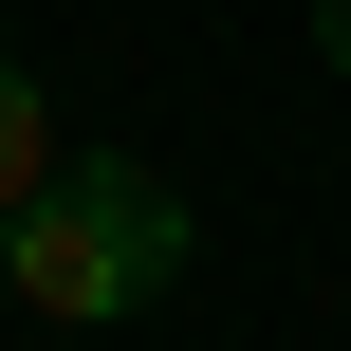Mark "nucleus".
Wrapping results in <instances>:
<instances>
[{"label": "nucleus", "mask_w": 351, "mask_h": 351, "mask_svg": "<svg viewBox=\"0 0 351 351\" xmlns=\"http://www.w3.org/2000/svg\"><path fill=\"white\" fill-rule=\"evenodd\" d=\"M0 278H19L37 333H111V315H148V296L185 278V204H167L148 167H56V185L0 222Z\"/></svg>", "instance_id": "1"}, {"label": "nucleus", "mask_w": 351, "mask_h": 351, "mask_svg": "<svg viewBox=\"0 0 351 351\" xmlns=\"http://www.w3.org/2000/svg\"><path fill=\"white\" fill-rule=\"evenodd\" d=\"M315 56H333V74H351V0H315Z\"/></svg>", "instance_id": "3"}, {"label": "nucleus", "mask_w": 351, "mask_h": 351, "mask_svg": "<svg viewBox=\"0 0 351 351\" xmlns=\"http://www.w3.org/2000/svg\"><path fill=\"white\" fill-rule=\"evenodd\" d=\"M56 185V93H37V56H0V222Z\"/></svg>", "instance_id": "2"}, {"label": "nucleus", "mask_w": 351, "mask_h": 351, "mask_svg": "<svg viewBox=\"0 0 351 351\" xmlns=\"http://www.w3.org/2000/svg\"><path fill=\"white\" fill-rule=\"evenodd\" d=\"M0 315H19V278H0Z\"/></svg>", "instance_id": "4"}]
</instances>
